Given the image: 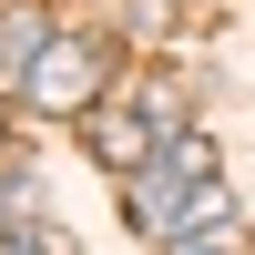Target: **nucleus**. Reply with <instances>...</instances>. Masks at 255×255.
<instances>
[{
	"instance_id": "f257e3e1",
	"label": "nucleus",
	"mask_w": 255,
	"mask_h": 255,
	"mask_svg": "<svg viewBox=\"0 0 255 255\" xmlns=\"http://www.w3.org/2000/svg\"><path fill=\"white\" fill-rule=\"evenodd\" d=\"M204 174H215V143H204L194 123H184V133H163L153 153L133 163V184H123V215H133V235H153V245H163V235H174V204L194 194Z\"/></svg>"
},
{
	"instance_id": "f03ea898",
	"label": "nucleus",
	"mask_w": 255,
	"mask_h": 255,
	"mask_svg": "<svg viewBox=\"0 0 255 255\" xmlns=\"http://www.w3.org/2000/svg\"><path fill=\"white\" fill-rule=\"evenodd\" d=\"M102 82H113V41H92V31H51V41H41V51H31V72H20V92H31L41 102V113H92V102H102Z\"/></svg>"
},
{
	"instance_id": "7ed1b4c3",
	"label": "nucleus",
	"mask_w": 255,
	"mask_h": 255,
	"mask_svg": "<svg viewBox=\"0 0 255 255\" xmlns=\"http://www.w3.org/2000/svg\"><path fill=\"white\" fill-rule=\"evenodd\" d=\"M82 133H92V153L113 163V174H133V163H143V153H153V143H163L143 102H92V113H82Z\"/></svg>"
},
{
	"instance_id": "20e7f679",
	"label": "nucleus",
	"mask_w": 255,
	"mask_h": 255,
	"mask_svg": "<svg viewBox=\"0 0 255 255\" xmlns=\"http://www.w3.org/2000/svg\"><path fill=\"white\" fill-rule=\"evenodd\" d=\"M174 235H245V215H235V204H225V184H215V174H204V184H194V194H184V204H174Z\"/></svg>"
},
{
	"instance_id": "39448f33",
	"label": "nucleus",
	"mask_w": 255,
	"mask_h": 255,
	"mask_svg": "<svg viewBox=\"0 0 255 255\" xmlns=\"http://www.w3.org/2000/svg\"><path fill=\"white\" fill-rule=\"evenodd\" d=\"M41 41H51V20H41V10H0V61H10V72H31Z\"/></svg>"
},
{
	"instance_id": "423d86ee",
	"label": "nucleus",
	"mask_w": 255,
	"mask_h": 255,
	"mask_svg": "<svg viewBox=\"0 0 255 255\" xmlns=\"http://www.w3.org/2000/svg\"><path fill=\"white\" fill-rule=\"evenodd\" d=\"M163 255H245V235H163Z\"/></svg>"
}]
</instances>
